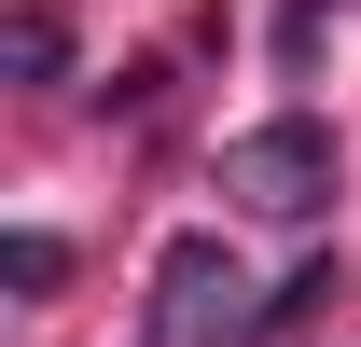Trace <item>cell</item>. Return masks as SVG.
Instances as JSON below:
<instances>
[{"label":"cell","instance_id":"cell-1","mask_svg":"<svg viewBox=\"0 0 361 347\" xmlns=\"http://www.w3.org/2000/svg\"><path fill=\"white\" fill-rule=\"evenodd\" d=\"M334 126H319V111H278V126H250V139H223V195L250 222H319L334 209Z\"/></svg>","mask_w":361,"mask_h":347},{"label":"cell","instance_id":"cell-2","mask_svg":"<svg viewBox=\"0 0 361 347\" xmlns=\"http://www.w3.org/2000/svg\"><path fill=\"white\" fill-rule=\"evenodd\" d=\"M236 305H250L236 250H223V236H180V250L153 264V319H139V347H223Z\"/></svg>","mask_w":361,"mask_h":347},{"label":"cell","instance_id":"cell-3","mask_svg":"<svg viewBox=\"0 0 361 347\" xmlns=\"http://www.w3.org/2000/svg\"><path fill=\"white\" fill-rule=\"evenodd\" d=\"M56 56H70V42H56V14H14V70H28V84H56Z\"/></svg>","mask_w":361,"mask_h":347},{"label":"cell","instance_id":"cell-4","mask_svg":"<svg viewBox=\"0 0 361 347\" xmlns=\"http://www.w3.org/2000/svg\"><path fill=\"white\" fill-rule=\"evenodd\" d=\"M0 264H14V292H56V278H70V250H56V236H14Z\"/></svg>","mask_w":361,"mask_h":347}]
</instances>
